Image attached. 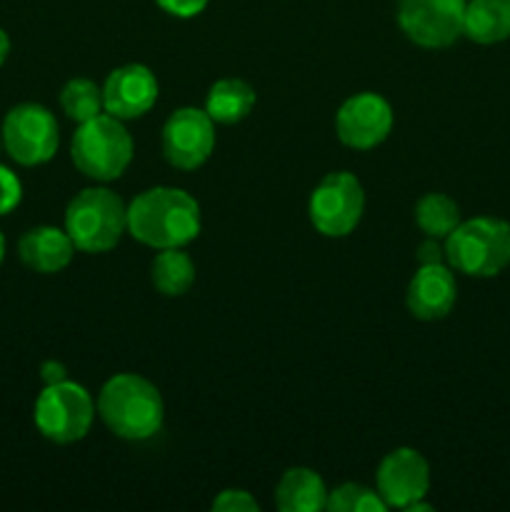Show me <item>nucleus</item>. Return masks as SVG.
<instances>
[{"mask_svg": "<svg viewBox=\"0 0 510 512\" xmlns=\"http://www.w3.org/2000/svg\"><path fill=\"white\" fill-rule=\"evenodd\" d=\"M200 205L188 190L158 185L128 205V233L148 248H185L200 235Z\"/></svg>", "mask_w": 510, "mask_h": 512, "instance_id": "1", "label": "nucleus"}, {"mask_svg": "<svg viewBox=\"0 0 510 512\" xmlns=\"http://www.w3.org/2000/svg\"><path fill=\"white\" fill-rule=\"evenodd\" d=\"M95 408L105 428L130 443L158 435L165 420L163 395L138 373H118L105 380Z\"/></svg>", "mask_w": 510, "mask_h": 512, "instance_id": "2", "label": "nucleus"}, {"mask_svg": "<svg viewBox=\"0 0 510 512\" xmlns=\"http://www.w3.org/2000/svg\"><path fill=\"white\" fill-rule=\"evenodd\" d=\"M445 263L468 278H495L510 265V223L490 215L460 220L443 240Z\"/></svg>", "mask_w": 510, "mask_h": 512, "instance_id": "3", "label": "nucleus"}, {"mask_svg": "<svg viewBox=\"0 0 510 512\" xmlns=\"http://www.w3.org/2000/svg\"><path fill=\"white\" fill-rule=\"evenodd\" d=\"M65 233L80 253H108L128 233V205L108 188H85L65 208Z\"/></svg>", "mask_w": 510, "mask_h": 512, "instance_id": "4", "label": "nucleus"}, {"mask_svg": "<svg viewBox=\"0 0 510 512\" xmlns=\"http://www.w3.org/2000/svg\"><path fill=\"white\" fill-rule=\"evenodd\" d=\"M133 153V135L125 128V120L110 113H100L80 123L70 143L75 168L98 183L118 180L133 163Z\"/></svg>", "mask_w": 510, "mask_h": 512, "instance_id": "5", "label": "nucleus"}, {"mask_svg": "<svg viewBox=\"0 0 510 512\" xmlns=\"http://www.w3.org/2000/svg\"><path fill=\"white\" fill-rule=\"evenodd\" d=\"M98 408L88 390L73 380L45 385L33 408L35 428L50 443L70 445L83 440L93 428Z\"/></svg>", "mask_w": 510, "mask_h": 512, "instance_id": "6", "label": "nucleus"}, {"mask_svg": "<svg viewBox=\"0 0 510 512\" xmlns=\"http://www.w3.org/2000/svg\"><path fill=\"white\" fill-rule=\"evenodd\" d=\"M365 213L363 183L348 170L328 173L308 200V218L325 238H345L358 228Z\"/></svg>", "mask_w": 510, "mask_h": 512, "instance_id": "7", "label": "nucleus"}, {"mask_svg": "<svg viewBox=\"0 0 510 512\" xmlns=\"http://www.w3.org/2000/svg\"><path fill=\"white\" fill-rule=\"evenodd\" d=\"M0 138L10 158L18 165H25V168L43 165L58 153V120L45 105L20 103L5 113Z\"/></svg>", "mask_w": 510, "mask_h": 512, "instance_id": "8", "label": "nucleus"}, {"mask_svg": "<svg viewBox=\"0 0 510 512\" xmlns=\"http://www.w3.org/2000/svg\"><path fill=\"white\" fill-rule=\"evenodd\" d=\"M468 0H398V25L420 48H448L463 35Z\"/></svg>", "mask_w": 510, "mask_h": 512, "instance_id": "9", "label": "nucleus"}, {"mask_svg": "<svg viewBox=\"0 0 510 512\" xmlns=\"http://www.w3.org/2000/svg\"><path fill=\"white\" fill-rule=\"evenodd\" d=\"M163 155L173 168L195 170L215 150V123L205 110L178 108L165 120L160 133Z\"/></svg>", "mask_w": 510, "mask_h": 512, "instance_id": "10", "label": "nucleus"}, {"mask_svg": "<svg viewBox=\"0 0 510 512\" xmlns=\"http://www.w3.org/2000/svg\"><path fill=\"white\" fill-rule=\"evenodd\" d=\"M395 123L393 108L378 93H355L335 113V133L353 150H373L390 135Z\"/></svg>", "mask_w": 510, "mask_h": 512, "instance_id": "11", "label": "nucleus"}, {"mask_svg": "<svg viewBox=\"0 0 510 512\" xmlns=\"http://www.w3.org/2000/svg\"><path fill=\"white\" fill-rule=\"evenodd\" d=\"M375 490L388 508L405 510L430 490V465L415 448H395L380 460Z\"/></svg>", "mask_w": 510, "mask_h": 512, "instance_id": "12", "label": "nucleus"}, {"mask_svg": "<svg viewBox=\"0 0 510 512\" xmlns=\"http://www.w3.org/2000/svg\"><path fill=\"white\" fill-rule=\"evenodd\" d=\"M103 88L105 113L120 120L143 118L158 103L160 85L153 70L143 63H128L110 70Z\"/></svg>", "mask_w": 510, "mask_h": 512, "instance_id": "13", "label": "nucleus"}, {"mask_svg": "<svg viewBox=\"0 0 510 512\" xmlns=\"http://www.w3.org/2000/svg\"><path fill=\"white\" fill-rule=\"evenodd\" d=\"M458 300V283L448 263L418 265L405 290V305L410 315L425 323L443 320Z\"/></svg>", "mask_w": 510, "mask_h": 512, "instance_id": "14", "label": "nucleus"}, {"mask_svg": "<svg viewBox=\"0 0 510 512\" xmlns=\"http://www.w3.org/2000/svg\"><path fill=\"white\" fill-rule=\"evenodd\" d=\"M18 255L35 273L53 275L68 268L75 255V245L70 235L65 233V228L38 225L20 238Z\"/></svg>", "mask_w": 510, "mask_h": 512, "instance_id": "15", "label": "nucleus"}, {"mask_svg": "<svg viewBox=\"0 0 510 512\" xmlns=\"http://www.w3.org/2000/svg\"><path fill=\"white\" fill-rule=\"evenodd\" d=\"M325 503V480L310 468H288L275 485V508L280 512H320Z\"/></svg>", "mask_w": 510, "mask_h": 512, "instance_id": "16", "label": "nucleus"}, {"mask_svg": "<svg viewBox=\"0 0 510 512\" xmlns=\"http://www.w3.org/2000/svg\"><path fill=\"white\" fill-rule=\"evenodd\" d=\"M463 35L480 45H495L508 40L510 0H468Z\"/></svg>", "mask_w": 510, "mask_h": 512, "instance_id": "17", "label": "nucleus"}, {"mask_svg": "<svg viewBox=\"0 0 510 512\" xmlns=\"http://www.w3.org/2000/svg\"><path fill=\"white\" fill-rule=\"evenodd\" d=\"M255 105L253 85L240 78L215 80L205 98V113L213 118V123L235 125L248 118Z\"/></svg>", "mask_w": 510, "mask_h": 512, "instance_id": "18", "label": "nucleus"}, {"mask_svg": "<svg viewBox=\"0 0 510 512\" xmlns=\"http://www.w3.org/2000/svg\"><path fill=\"white\" fill-rule=\"evenodd\" d=\"M153 288L165 298H180L195 283V263L183 248H163L150 263Z\"/></svg>", "mask_w": 510, "mask_h": 512, "instance_id": "19", "label": "nucleus"}, {"mask_svg": "<svg viewBox=\"0 0 510 512\" xmlns=\"http://www.w3.org/2000/svg\"><path fill=\"white\" fill-rule=\"evenodd\" d=\"M415 223L430 238L445 240L460 225V208L450 195L445 193H425L415 203Z\"/></svg>", "mask_w": 510, "mask_h": 512, "instance_id": "20", "label": "nucleus"}, {"mask_svg": "<svg viewBox=\"0 0 510 512\" xmlns=\"http://www.w3.org/2000/svg\"><path fill=\"white\" fill-rule=\"evenodd\" d=\"M60 108L73 123H85V120L105 113L103 88L90 78L68 80L60 90Z\"/></svg>", "mask_w": 510, "mask_h": 512, "instance_id": "21", "label": "nucleus"}, {"mask_svg": "<svg viewBox=\"0 0 510 512\" xmlns=\"http://www.w3.org/2000/svg\"><path fill=\"white\" fill-rule=\"evenodd\" d=\"M328 512H385L390 510L375 488H365L360 483H343L328 490Z\"/></svg>", "mask_w": 510, "mask_h": 512, "instance_id": "22", "label": "nucleus"}, {"mask_svg": "<svg viewBox=\"0 0 510 512\" xmlns=\"http://www.w3.org/2000/svg\"><path fill=\"white\" fill-rule=\"evenodd\" d=\"M23 200V183L10 168L0 165V215L13 213Z\"/></svg>", "mask_w": 510, "mask_h": 512, "instance_id": "23", "label": "nucleus"}, {"mask_svg": "<svg viewBox=\"0 0 510 512\" xmlns=\"http://www.w3.org/2000/svg\"><path fill=\"white\" fill-rule=\"evenodd\" d=\"M213 510L218 512H258L260 505L248 490H223L213 500Z\"/></svg>", "mask_w": 510, "mask_h": 512, "instance_id": "24", "label": "nucleus"}, {"mask_svg": "<svg viewBox=\"0 0 510 512\" xmlns=\"http://www.w3.org/2000/svg\"><path fill=\"white\" fill-rule=\"evenodd\" d=\"M173 18H195L208 8L210 0H155Z\"/></svg>", "mask_w": 510, "mask_h": 512, "instance_id": "25", "label": "nucleus"}, {"mask_svg": "<svg viewBox=\"0 0 510 512\" xmlns=\"http://www.w3.org/2000/svg\"><path fill=\"white\" fill-rule=\"evenodd\" d=\"M415 260H418V265L445 263V243L440 238L425 235V240L418 245V250H415Z\"/></svg>", "mask_w": 510, "mask_h": 512, "instance_id": "26", "label": "nucleus"}, {"mask_svg": "<svg viewBox=\"0 0 510 512\" xmlns=\"http://www.w3.org/2000/svg\"><path fill=\"white\" fill-rule=\"evenodd\" d=\"M40 378H43L45 385L63 383V380H68V370H65V365L58 363V360H45V363L40 365Z\"/></svg>", "mask_w": 510, "mask_h": 512, "instance_id": "27", "label": "nucleus"}, {"mask_svg": "<svg viewBox=\"0 0 510 512\" xmlns=\"http://www.w3.org/2000/svg\"><path fill=\"white\" fill-rule=\"evenodd\" d=\"M8 53H10V38H8V33L0 28V65L8 60Z\"/></svg>", "mask_w": 510, "mask_h": 512, "instance_id": "28", "label": "nucleus"}, {"mask_svg": "<svg viewBox=\"0 0 510 512\" xmlns=\"http://www.w3.org/2000/svg\"><path fill=\"white\" fill-rule=\"evenodd\" d=\"M3 260H5V238L3 233H0V265H3Z\"/></svg>", "mask_w": 510, "mask_h": 512, "instance_id": "29", "label": "nucleus"}, {"mask_svg": "<svg viewBox=\"0 0 510 512\" xmlns=\"http://www.w3.org/2000/svg\"><path fill=\"white\" fill-rule=\"evenodd\" d=\"M0 145H3V138H0Z\"/></svg>", "mask_w": 510, "mask_h": 512, "instance_id": "30", "label": "nucleus"}]
</instances>
